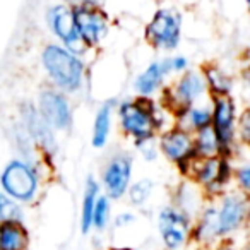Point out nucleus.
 Listing matches in <instances>:
<instances>
[{"instance_id":"22","label":"nucleus","mask_w":250,"mask_h":250,"mask_svg":"<svg viewBox=\"0 0 250 250\" xmlns=\"http://www.w3.org/2000/svg\"><path fill=\"white\" fill-rule=\"evenodd\" d=\"M108 216H110V204L106 197H98L93 211V225L98 229H103L106 226Z\"/></svg>"},{"instance_id":"24","label":"nucleus","mask_w":250,"mask_h":250,"mask_svg":"<svg viewBox=\"0 0 250 250\" xmlns=\"http://www.w3.org/2000/svg\"><path fill=\"white\" fill-rule=\"evenodd\" d=\"M151 190H153V184L149 180H141L132 185L130 188V201L134 204H143L147 197H149Z\"/></svg>"},{"instance_id":"16","label":"nucleus","mask_w":250,"mask_h":250,"mask_svg":"<svg viewBox=\"0 0 250 250\" xmlns=\"http://www.w3.org/2000/svg\"><path fill=\"white\" fill-rule=\"evenodd\" d=\"M28 231L18 219L2 221L0 225V250H26Z\"/></svg>"},{"instance_id":"17","label":"nucleus","mask_w":250,"mask_h":250,"mask_svg":"<svg viewBox=\"0 0 250 250\" xmlns=\"http://www.w3.org/2000/svg\"><path fill=\"white\" fill-rule=\"evenodd\" d=\"M170 60L167 62H156L151 63L136 81V89L141 94H151L160 87V84L163 83V77L167 72H170Z\"/></svg>"},{"instance_id":"27","label":"nucleus","mask_w":250,"mask_h":250,"mask_svg":"<svg viewBox=\"0 0 250 250\" xmlns=\"http://www.w3.org/2000/svg\"><path fill=\"white\" fill-rule=\"evenodd\" d=\"M185 65H187V60L182 59V57H177V59L170 60V69L171 70H182V69H185Z\"/></svg>"},{"instance_id":"12","label":"nucleus","mask_w":250,"mask_h":250,"mask_svg":"<svg viewBox=\"0 0 250 250\" xmlns=\"http://www.w3.org/2000/svg\"><path fill=\"white\" fill-rule=\"evenodd\" d=\"M161 149L170 160L177 163H187L188 158L194 156V143L184 129H175L165 134L161 139Z\"/></svg>"},{"instance_id":"5","label":"nucleus","mask_w":250,"mask_h":250,"mask_svg":"<svg viewBox=\"0 0 250 250\" xmlns=\"http://www.w3.org/2000/svg\"><path fill=\"white\" fill-rule=\"evenodd\" d=\"M147 38L160 48H175L180 42V18L170 11H160L147 26Z\"/></svg>"},{"instance_id":"29","label":"nucleus","mask_w":250,"mask_h":250,"mask_svg":"<svg viewBox=\"0 0 250 250\" xmlns=\"http://www.w3.org/2000/svg\"><path fill=\"white\" fill-rule=\"evenodd\" d=\"M67 2H72V4H77V2H87V0H67Z\"/></svg>"},{"instance_id":"2","label":"nucleus","mask_w":250,"mask_h":250,"mask_svg":"<svg viewBox=\"0 0 250 250\" xmlns=\"http://www.w3.org/2000/svg\"><path fill=\"white\" fill-rule=\"evenodd\" d=\"M120 122L125 132L136 137L137 143H146L156 129L153 104L147 103V100L127 101L120 106Z\"/></svg>"},{"instance_id":"14","label":"nucleus","mask_w":250,"mask_h":250,"mask_svg":"<svg viewBox=\"0 0 250 250\" xmlns=\"http://www.w3.org/2000/svg\"><path fill=\"white\" fill-rule=\"evenodd\" d=\"M195 178L204 185H221L228 177V165L225 160L216 156L202 158V161L195 163Z\"/></svg>"},{"instance_id":"18","label":"nucleus","mask_w":250,"mask_h":250,"mask_svg":"<svg viewBox=\"0 0 250 250\" xmlns=\"http://www.w3.org/2000/svg\"><path fill=\"white\" fill-rule=\"evenodd\" d=\"M218 153H219V144L211 125L197 130V139L194 143V154H197L199 158H209V156H218Z\"/></svg>"},{"instance_id":"30","label":"nucleus","mask_w":250,"mask_h":250,"mask_svg":"<svg viewBox=\"0 0 250 250\" xmlns=\"http://www.w3.org/2000/svg\"><path fill=\"white\" fill-rule=\"evenodd\" d=\"M113 250H132V249H127V247H124V249H113Z\"/></svg>"},{"instance_id":"25","label":"nucleus","mask_w":250,"mask_h":250,"mask_svg":"<svg viewBox=\"0 0 250 250\" xmlns=\"http://www.w3.org/2000/svg\"><path fill=\"white\" fill-rule=\"evenodd\" d=\"M19 209L14 202L4 194H0V219L2 221H11V219H18Z\"/></svg>"},{"instance_id":"4","label":"nucleus","mask_w":250,"mask_h":250,"mask_svg":"<svg viewBox=\"0 0 250 250\" xmlns=\"http://www.w3.org/2000/svg\"><path fill=\"white\" fill-rule=\"evenodd\" d=\"M212 130L219 144V151H226L235 139V104L226 94H219L214 101V111L211 115Z\"/></svg>"},{"instance_id":"8","label":"nucleus","mask_w":250,"mask_h":250,"mask_svg":"<svg viewBox=\"0 0 250 250\" xmlns=\"http://www.w3.org/2000/svg\"><path fill=\"white\" fill-rule=\"evenodd\" d=\"M40 113L57 129H65L70 124V108L67 100L55 91H45L40 96Z\"/></svg>"},{"instance_id":"13","label":"nucleus","mask_w":250,"mask_h":250,"mask_svg":"<svg viewBox=\"0 0 250 250\" xmlns=\"http://www.w3.org/2000/svg\"><path fill=\"white\" fill-rule=\"evenodd\" d=\"M24 120H26V125H28L29 129V134L33 136V139L43 146L45 149H53L55 146V141H53V134L50 130V124L42 117L38 110L31 104H26L24 106Z\"/></svg>"},{"instance_id":"1","label":"nucleus","mask_w":250,"mask_h":250,"mask_svg":"<svg viewBox=\"0 0 250 250\" xmlns=\"http://www.w3.org/2000/svg\"><path fill=\"white\" fill-rule=\"evenodd\" d=\"M43 65L57 86L76 91L83 83V63L76 55L62 46L50 45L43 52Z\"/></svg>"},{"instance_id":"26","label":"nucleus","mask_w":250,"mask_h":250,"mask_svg":"<svg viewBox=\"0 0 250 250\" xmlns=\"http://www.w3.org/2000/svg\"><path fill=\"white\" fill-rule=\"evenodd\" d=\"M238 178H240V182H242L243 188L250 187V170H249V168H240V170H238Z\"/></svg>"},{"instance_id":"9","label":"nucleus","mask_w":250,"mask_h":250,"mask_svg":"<svg viewBox=\"0 0 250 250\" xmlns=\"http://www.w3.org/2000/svg\"><path fill=\"white\" fill-rule=\"evenodd\" d=\"M130 182V158L117 156L108 163L104 170V187L108 195L118 199L127 192Z\"/></svg>"},{"instance_id":"28","label":"nucleus","mask_w":250,"mask_h":250,"mask_svg":"<svg viewBox=\"0 0 250 250\" xmlns=\"http://www.w3.org/2000/svg\"><path fill=\"white\" fill-rule=\"evenodd\" d=\"M242 132L243 139L249 141V113H245V117L242 118Z\"/></svg>"},{"instance_id":"10","label":"nucleus","mask_w":250,"mask_h":250,"mask_svg":"<svg viewBox=\"0 0 250 250\" xmlns=\"http://www.w3.org/2000/svg\"><path fill=\"white\" fill-rule=\"evenodd\" d=\"M160 229L168 249H177L184 243L187 233V219L177 209H165L160 216Z\"/></svg>"},{"instance_id":"15","label":"nucleus","mask_w":250,"mask_h":250,"mask_svg":"<svg viewBox=\"0 0 250 250\" xmlns=\"http://www.w3.org/2000/svg\"><path fill=\"white\" fill-rule=\"evenodd\" d=\"M204 79H202L199 74L195 72H188L185 74L180 79V83L177 84L173 93V101H177L178 106L187 108L204 93Z\"/></svg>"},{"instance_id":"11","label":"nucleus","mask_w":250,"mask_h":250,"mask_svg":"<svg viewBox=\"0 0 250 250\" xmlns=\"http://www.w3.org/2000/svg\"><path fill=\"white\" fill-rule=\"evenodd\" d=\"M243 218H245V202L236 195H228L223 201L219 212H216L218 235H226V233L236 229L242 225Z\"/></svg>"},{"instance_id":"23","label":"nucleus","mask_w":250,"mask_h":250,"mask_svg":"<svg viewBox=\"0 0 250 250\" xmlns=\"http://www.w3.org/2000/svg\"><path fill=\"white\" fill-rule=\"evenodd\" d=\"M208 83L216 94H226L229 91V81L223 72L216 69L208 70Z\"/></svg>"},{"instance_id":"3","label":"nucleus","mask_w":250,"mask_h":250,"mask_svg":"<svg viewBox=\"0 0 250 250\" xmlns=\"http://www.w3.org/2000/svg\"><path fill=\"white\" fill-rule=\"evenodd\" d=\"M2 187L16 201H29L36 194L38 180L33 170L22 161H12L2 173Z\"/></svg>"},{"instance_id":"19","label":"nucleus","mask_w":250,"mask_h":250,"mask_svg":"<svg viewBox=\"0 0 250 250\" xmlns=\"http://www.w3.org/2000/svg\"><path fill=\"white\" fill-rule=\"evenodd\" d=\"M110 122H111V103H106L100 108L94 120V130H93V146L103 147L110 134Z\"/></svg>"},{"instance_id":"6","label":"nucleus","mask_w":250,"mask_h":250,"mask_svg":"<svg viewBox=\"0 0 250 250\" xmlns=\"http://www.w3.org/2000/svg\"><path fill=\"white\" fill-rule=\"evenodd\" d=\"M74 24L81 40L86 45H96L106 35V19L98 11L89 7H77L72 11Z\"/></svg>"},{"instance_id":"20","label":"nucleus","mask_w":250,"mask_h":250,"mask_svg":"<svg viewBox=\"0 0 250 250\" xmlns=\"http://www.w3.org/2000/svg\"><path fill=\"white\" fill-rule=\"evenodd\" d=\"M98 199V184L89 178L86 184V190H84V201H83V218H81V225H83V231L87 233L93 225V211L94 204Z\"/></svg>"},{"instance_id":"21","label":"nucleus","mask_w":250,"mask_h":250,"mask_svg":"<svg viewBox=\"0 0 250 250\" xmlns=\"http://www.w3.org/2000/svg\"><path fill=\"white\" fill-rule=\"evenodd\" d=\"M185 120H187V125L190 129L201 130L208 125H211V113L204 108H190L184 113Z\"/></svg>"},{"instance_id":"7","label":"nucleus","mask_w":250,"mask_h":250,"mask_svg":"<svg viewBox=\"0 0 250 250\" xmlns=\"http://www.w3.org/2000/svg\"><path fill=\"white\" fill-rule=\"evenodd\" d=\"M48 22L52 26L53 33L69 46L72 52H81L83 50L84 42L81 40L79 33L76 29L74 24V18H72V11H69L67 7H53L48 12Z\"/></svg>"}]
</instances>
